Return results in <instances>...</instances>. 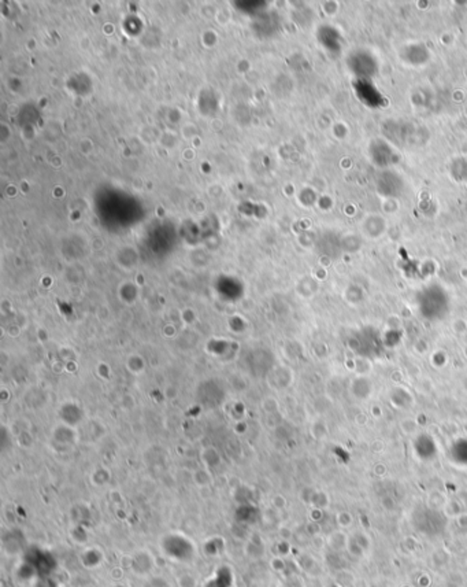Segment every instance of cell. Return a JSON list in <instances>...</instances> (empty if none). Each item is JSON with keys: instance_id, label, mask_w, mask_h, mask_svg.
I'll return each mask as SVG.
<instances>
[{"instance_id": "cell-1", "label": "cell", "mask_w": 467, "mask_h": 587, "mask_svg": "<svg viewBox=\"0 0 467 587\" xmlns=\"http://www.w3.org/2000/svg\"><path fill=\"white\" fill-rule=\"evenodd\" d=\"M152 566H154V561H152V557H151L150 553H147V552H139V553L134 555L132 570H133L136 574H140V575L148 574V572L152 570Z\"/></svg>"}, {"instance_id": "cell-2", "label": "cell", "mask_w": 467, "mask_h": 587, "mask_svg": "<svg viewBox=\"0 0 467 587\" xmlns=\"http://www.w3.org/2000/svg\"><path fill=\"white\" fill-rule=\"evenodd\" d=\"M147 587H170L169 585H167L166 581H163V579H159V578H155L154 581H151L150 585Z\"/></svg>"}]
</instances>
